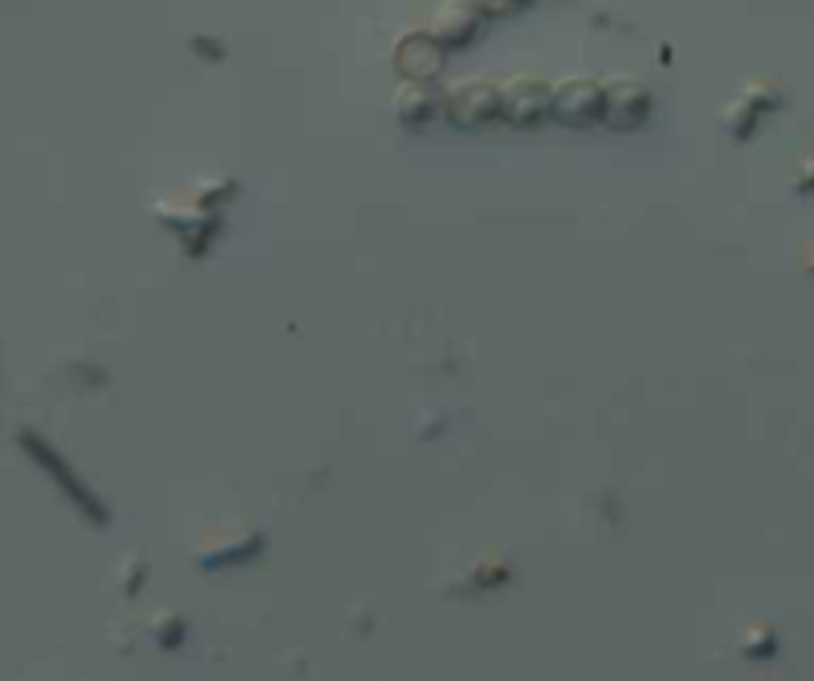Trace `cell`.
Masks as SVG:
<instances>
[{
	"instance_id": "6da1fadb",
	"label": "cell",
	"mask_w": 814,
	"mask_h": 681,
	"mask_svg": "<svg viewBox=\"0 0 814 681\" xmlns=\"http://www.w3.org/2000/svg\"><path fill=\"white\" fill-rule=\"evenodd\" d=\"M451 116H455V124H483L491 120V116H499V108H503V100H499V92L491 85H463L460 92L448 100Z\"/></svg>"
},
{
	"instance_id": "7a4b0ae2",
	"label": "cell",
	"mask_w": 814,
	"mask_h": 681,
	"mask_svg": "<svg viewBox=\"0 0 814 681\" xmlns=\"http://www.w3.org/2000/svg\"><path fill=\"white\" fill-rule=\"evenodd\" d=\"M551 105H556V112L563 116L567 124H587L604 112V92H599V85H591V80H571L567 88H559V96Z\"/></svg>"
},
{
	"instance_id": "3957f363",
	"label": "cell",
	"mask_w": 814,
	"mask_h": 681,
	"mask_svg": "<svg viewBox=\"0 0 814 681\" xmlns=\"http://www.w3.org/2000/svg\"><path fill=\"white\" fill-rule=\"evenodd\" d=\"M499 100H503V108H499V112H508L516 124L539 120V116H543V108L551 105V96H547V88L539 85V80H516L508 92H499Z\"/></svg>"
},
{
	"instance_id": "277c9868",
	"label": "cell",
	"mask_w": 814,
	"mask_h": 681,
	"mask_svg": "<svg viewBox=\"0 0 814 681\" xmlns=\"http://www.w3.org/2000/svg\"><path fill=\"white\" fill-rule=\"evenodd\" d=\"M604 112L615 128H631V124H639L647 116V92L639 85H615L604 96Z\"/></svg>"
},
{
	"instance_id": "5b68a950",
	"label": "cell",
	"mask_w": 814,
	"mask_h": 681,
	"mask_svg": "<svg viewBox=\"0 0 814 681\" xmlns=\"http://www.w3.org/2000/svg\"><path fill=\"white\" fill-rule=\"evenodd\" d=\"M400 68L408 76H431L440 68V45L428 37H412L400 48Z\"/></svg>"
},
{
	"instance_id": "8992f818",
	"label": "cell",
	"mask_w": 814,
	"mask_h": 681,
	"mask_svg": "<svg viewBox=\"0 0 814 681\" xmlns=\"http://www.w3.org/2000/svg\"><path fill=\"white\" fill-rule=\"evenodd\" d=\"M479 29V4L471 0H451L440 17V37L443 40H468Z\"/></svg>"
},
{
	"instance_id": "52a82bcc",
	"label": "cell",
	"mask_w": 814,
	"mask_h": 681,
	"mask_svg": "<svg viewBox=\"0 0 814 681\" xmlns=\"http://www.w3.org/2000/svg\"><path fill=\"white\" fill-rule=\"evenodd\" d=\"M400 116L403 124H423V116H435V100L420 88H412V92L400 96Z\"/></svg>"
},
{
	"instance_id": "ba28073f",
	"label": "cell",
	"mask_w": 814,
	"mask_h": 681,
	"mask_svg": "<svg viewBox=\"0 0 814 681\" xmlns=\"http://www.w3.org/2000/svg\"><path fill=\"white\" fill-rule=\"evenodd\" d=\"M491 4H503V9H508V4H516V0H491Z\"/></svg>"
}]
</instances>
